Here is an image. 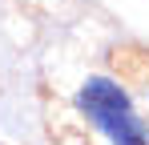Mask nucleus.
I'll list each match as a JSON object with an SVG mask.
<instances>
[{
    "mask_svg": "<svg viewBox=\"0 0 149 145\" xmlns=\"http://www.w3.org/2000/svg\"><path fill=\"white\" fill-rule=\"evenodd\" d=\"M81 105L89 109V117L97 121L117 145H149L141 125H137V117H133V109H129V97L113 81H89L81 89Z\"/></svg>",
    "mask_w": 149,
    "mask_h": 145,
    "instance_id": "1",
    "label": "nucleus"
}]
</instances>
